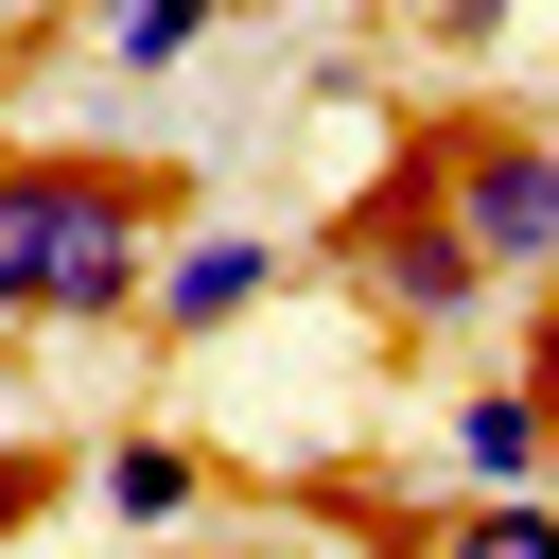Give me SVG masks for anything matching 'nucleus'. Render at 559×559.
<instances>
[{
	"instance_id": "1",
	"label": "nucleus",
	"mask_w": 559,
	"mask_h": 559,
	"mask_svg": "<svg viewBox=\"0 0 559 559\" xmlns=\"http://www.w3.org/2000/svg\"><path fill=\"white\" fill-rule=\"evenodd\" d=\"M157 245H175V175L52 157V140L0 157V332H105V314H140Z\"/></svg>"
},
{
	"instance_id": "2",
	"label": "nucleus",
	"mask_w": 559,
	"mask_h": 559,
	"mask_svg": "<svg viewBox=\"0 0 559 559\" xmlns=\"http://www.w3.org/2000/svg\"><path fill=\"white\" fill-rule=\"evenodd\" d=\"M419 175H437V210L489 280L559 262V122H419Z\"/></svg>"
},
{
	"instance_id": "3",
	"label": "nucleus",
	"mask_w": 559,
	"mask_h": 559,
	"mask_svg": "<svg viewBox=\"0 0 559 559\" xmlns=\"http://www.w3.org/2000/svg\"><path fill=\"white\" fill-rule=\"evenodd\" d=\"M332 262L367 280V314L384 332H454V314H489V262L454 245V210H437V175H419V140H402V175L332 227Z\"/></svg>"
},
{
	"instance_id": "4",
	"label": "nucleus",
	"mask_w": 559,
	"mask_h": 559,
	"mask_svg": "<svg viewBox=\"0 0 559 559\" xmlns=\"http://www.w3.org/2000/svg\"><path fill=\"white\" fill-rule=\"evenodd\" d=\"M262 297H280V245H262V227H192V245H157V280H140L157 332H245Z\"/></svg>"
},
{
	"instance_id": "5",
	"label": "nucleus",
	"mask_w": 559,
	"mask_h": 559,
	"mask_svg": "<svg viewBox=\"0 0 559 559\" xmlns=\"http://www.w3.org/2000/svg\"><path fill=\"white\" fill-rule=\"evenodd\" d=\"M454 472L472 489H559V402L542 384H472L454 402Z\"/></svg>"
},
{
	"instance_id": "6",
	"label": "nucleus",
	"mask_w": 559,
	"mask_h": 559,
	"mask_svg": "<svg viewBox=\"0 0 559 559\" xmlns=\"http://www.w3.org/2000/svg\"><path fill=\"white\" fill-rule=\"evenodd\" d=\"M87 489H105L122 524H192V507H210V454H192V437H105Z\"/></svg>"
},
{
	"instance_id": "7",
	"label": "nucleus",
	"mask_w": 559,
	"mask_h": 559,
	"mask_svg": "<svg viewBox=\"0 0 559 559\" xmlns=\"http://www.w3.org/2000/svg\"><path fill=\"white\" fill-rule=\"evenodd\" d=\"M402 559H559V489H472V507H437Z\"/></svg>"
},
{
	"instance_id": "8",
	"label": "nucleus",
	"mask_w": 559,
	"mask_h": 559,
	"mask_svg": "<svg viewBox=\"0 0 559 559\" xmlns=\"http://www.w3.org/2000/svg\"><path fill=\"white\" fill-rule=\"evenodd\" d=\"M210 17L227 0H87V52L105 70H175V52H210Z\"/></svg>"
},
{
	"instance_id": "9",
	"label": "nucleus",
	"mask_w": 559,
	"mask_h": 559,
	"mask_svg": "<svg viewBox=\"0 0 559 559\" xmlns=\"http://www.w3.org/2000/svg\"><path fill=\"white\" fill-rule=\"evenodd\" d=\"M35 507H52V454H35V437H17V454H0V542H17V524H35Z\"/></svg>"
},
{
	"instance_id": "10",
	"label": "nucleus",
	"mask_w": 559,
	"mask_h": 559,
	"mask_svg": "<svg viewBox=\"0 0 559 559\" xmlns=\"http://www.w3.org/2000/svg\"><path fill=\"white\" fill-rule=\"evenodd\" d=\"M524 384H542V402H559V297H542V332H524Z\"/></svg>"
},
{
	"instance_id": "11",
	"label": "nucleus",
	"mask_w": 559,
	"mask_h": 559,
	"mask_svg": "<svg viewBox=\"0 0 559 559\" xmlns=\"http://www.w3.org/2000/svg\"><path fill=\"white\" fill-rule=\"evenodd\" d=\"M419 17H437V35H507V0H419Z\"/></svg>"
},
{
	"instance_id": "12",
	"label": "nucleus",
	"mask_w": 559,
	"mask_h": 559,
	"mask_svg": "<svg viewBox=\"0 0 559 559\" xmlns=\"http://www.w3.org/2000/svg\"><path fill=\"white\" fill-rule=\"evenodd\" d=\"M542 297H559V262H542Z\"/></svg>"
},
{
	"instance_id": "13",
	"label": "nucleus",
	"mask_w": 559,
	"mask_h": 559,
	"mask_svg": "<svg viewBox=\"0 0 559 559\" xmlns=\"http://www.w3.org/2000/svg\"><path fill=\"white\" fill-rule=\"evenodd\" d=\"M0 17H35V0H0Z\"/></svg>"
}]
</instances>
